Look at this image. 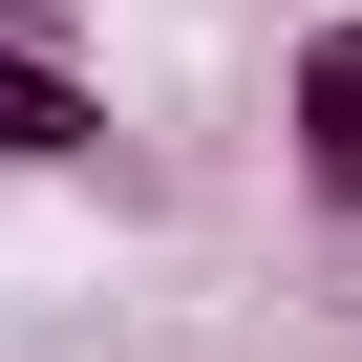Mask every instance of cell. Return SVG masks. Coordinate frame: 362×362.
<instances>
[{
  "label": "cell",
  "mask_w": 362,
  "mask_h": 362,
  "mask_svg": "<svg viewBox=\"0 0 362 362\" xmlns=\"http://www.w3.org/2000/svg\"><path fill=\"white\" fill-rule=\"evenodd\" d=\"M86 149H107V86L43 22H0V170H86Z\"/></svg>",
  "instance_id": "1"
},
{
  "label": "cell",
  "mask_w": 362,
  "mask_h": 362,
  "mask_svg": "<svg viewBox=\"0 0 362 362\" xmlns=\"http://www.w3.org/2000/svg\"><path fill=\"white\" fill-rule=\"evenodd\" d=\"M277 128H298V192L362 214V22H320V43L277 64Z\"/></svg>",
  "instance_id": "2"
},
{
  "label": "cell",
  "mask_w": 362,
  "mask_h": 362,
  "mask_svg": "<svg viewBox=\"0 0 362 362\" xmlns=\"http://www.w3.org/2000/svg\"><path fill=\"white\" fill-rule=\"evenodd\" d=\"M0 22H43V43H64V22H86V0H0Z\"/></svg>",
  "instance_id": "3"
}]
</instances>
